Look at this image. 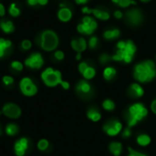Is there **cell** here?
Here are the masks:
<instances>
[{
  "label": "cell",
  "mask_w": 156,
  "mask_h": 156,
  "mask_svg": "<svg viewBox=\"0 0 156 156\" xmlns=\"http://www.w3.org/2000/svg\"><path fill=\"white\" fill-rule=\"evenodd\" d=\"M48 2V0H27V3L29 5H47Z\"/></svg>",
  "instance_id": "cell-32"
},
{
  "label": "cell",
  "mask_w": 156,
  "mask_h": 156,
  "mask_svg": "<svg viewBox=\"0 0 156 156\" xmlns=\"http://www.w3.org/2000/svg\"><path fill=\"white\" fill-rule=\"evenodd\" d=\"M102 106H103V108H104L105 110H107V111H112V110H114V108H115L114 102H113L112 101H111V100H106V101H104L103 103H102Z\"/></svg>",
  "instance_id": "cell-31"
},
{
  "label": "cell",
  "mask_w": 156,
  "mask_h": 156,
  "mask_svg": "<svg viewBox=\"0 0 156 156\" xmlns=\"http://www.w3.org/2000/svg\"><path fill=\"white\" fill-rule=\"evenodd\" d=\"M116 53L112 56V60L130 63L136 52V46L132 40L120 41L116 45Z\"/></svg>",
  "instance_id": "cell-2"
},
{
  "label": "cell",
  "mask_w": 156,
  "mask_h": 156,
  "mask_svg": "<svg viewBox=\"0 0 156 156\" xmlns=\"http://www.w3.org/2000/svg\"><path fill=\"white\" fill-rule=\"evenodd\" d=\"M116 75V69L112 67H107L103 71V77L106 80H112Z\"/></svg>",
  "instance_id": "cell-23"
},
{
  "label": "cell",
  "mask_w": 156,
  "mask_h": 156,
  "mask_svg": "<svg viewBox=\"0 0 156 156\" xmlns=\"http://www.w3.org/2000/svg\"><path fill=\"white\" fill-rule=\"evenodd\" d=\"M133 76L140 82H149L156 76L155 64L152 60H145L134 67Z\"/></svg>",
  "instance_id": "cell-1"
},
{
  "label": "cell",
  "mask_w": 156,
  "mask_h": 156,
  "mask_svg": "<svg viewBox=\"0 0 156 156\" xmlns=\"http://www.w3.org/2000/svg\"><path fill=\"white\" fill-rule=\"evenodd\" d=\"M122 136H123L124 138H128V137H130V136H131V130H130V128H129V127L124 131V133H123Z\"/></svg>",
  "instance_id": "cell-41"
},
{
  "label": "cell",
  "mask_w": 156,
  "mask_h": 156,
  "mask_svg": "<svg viewBox=\"0 0 156 156\" xmlns=\"http://www.w3.org/2000/svg\"><path fill=\"white\" fill-rule=\"evenodd\" d=\"M0 28L5 34L12 33L15 30V27H14V25H13L12 21H9V20H7V21L6 20L1 21L0 22Z\"/></svg>",
  "instance_id": "cell-20"
},
{
  "label": "cell",
  "mask_w": 156,
  "mask_h": 156,
  "mask_svg": "<svg viewBox=\"0 0 156 156\" xmlns=\"http://www.w3.org/2000/svg\"><path fill=\"white\" fill-rule=\"evenodd\" d=\"M137 143L139 145L146 146L151 143V138L146 134H141L137 137Z\"/></svg>",
  "instance_id": "cell-25"
},
{
  "label": "cell",
  "mask_w": 156,
  "mask_h": 156,
  "mask_svg": "<svg viewBox=\"0 0 156 156\" xmlns=\"http://www.w3.org/2000/svg\"><path fill=\"white\" fill-rule=\"evenodd\" d=\"M90 14H92L95 17L101 20L110 19V13L102 8H90Z\"/></svg>",
  "instance_id": "cell-17"
},
{
  "label": "cell",
  "mask_w": 156,
  "mask_h": 156,
  "mask_svg": "<svg viewBox=\"0 0 156 156\" xmlns=\"http://www.w3.org/2000/svg\"><path fill=\"white\" fill-rule=\"evenodd\" d=\"M87 116H88L89 119H90V120L93 121V122H98V121H100L101 118V113L99 112V111H97V110L94 109V108H91L90 110L88 111Z\"/></svg>",
  "instance_id": "cell-22"
},
{
  "label": "cell",
  "mask_w": 156,
  "mask_h": 156,
  "mask_svg": "<svg viewBox=\"0 0 156 156\" xmlns=\"http://www.w3.org/2000/svg\"><path fill=\"white\" fill-rule=\"evenodd\" d=\"M11 68H12L13 69H15V70L20 71V70L23 69V65H22V63L19 62V61H13V62L11 63Z\"/></svg>",
  "instance_id": "cell-34"
},
{
  "label": "cell",
  "mask_w": 156,
  "mask_h": 156,
  "mask_svg": "<svg viewBox=\"0 0 156 156\" xmlns=\"http://www.w3.org/2000/svg\"><path fill=\"white\" fill-rule=\"evenodd\" d=\"M54 57H55V58L58 59V60H62V59L64 58L65 55H64V53H63L61 50H57V51L54 53Z\"/></svg>",
  "instance_id": "cell-37"
},
{
  "label": "cell",
  "mask_w": 156,
  "mask_h": 156,
  "mask_svg": "<svg viewBox=\"0 0 156 156\" xmlns=\"http://www.w3.org/2000/svg\"><path fill=\"white\" fill-rule=\"evenodd\" d=\"M76 58H77L78 60H80V59L81 58V53H78V54H77V57H76Z\"/></svg>",
  "instance_id": "cell-45"
},
{
  "label": "cell",
  "mask_w": 156,
  "mask_h": 156,
  "mask_svg": "<svg viewBox=\"0 0 156 156\" xmlns=\"http://www.w3.org/2000/svg\"><path fill=\"white\" fill-rule=\"evenodd\" d=\"M97 27H98L97 21L93 17L90 16H86L82 18V22L78 25L77 30L80 34L91 35L97 29Z\"/></svg>",
  "instance_id": "cell-6"
},
{
  "label": "cell",
  "mask_w": 156,
  "mask_h": 156,
  "mask_svg": "<svg viewBox=\"0 0 156 156\" xmlns=\"http://www.w3.org/2000/svg\"><path fill=\"white\" fill-rule=\"evenodd\" d=\"M95 74H96V70H95V69H94L93 67H91V66H89V67L84 70V72L82 73L83 77H84L86 80H90V79L94 78Z\"/></svg>",
  "instance_id": "cell-26"
},
{
  "label": "cell",
  "mask_w": 156,
  "mask_h": 156,
  "mask_svg": "<svg viewBox=\"0 0 156 156\" xmlns=\"http://www.w3.org/2000/svg\"><path fill=\"white\" fill-rule=\"evenodd\" d=\"M89 66H90V65H89L87 62H81V63L79 65V70H80V72L82 74V73L84 72V70H85Z\"/></svg>",
  "instance_id": "cell-38"
},
{
  "label": "cell",
  "mask_w": 156,
  "mask_h": 156,
  "mask_svg": "<svg viewBox=\"0 0 156 156\" xmlns=\"http://www.w3.org/2000/svg\"><path fill=\"white\" fill-rule=\"evenodd\" d=\"M5 6L0 3V16H5Z\"/></svg>",
  "instance_id": "cell-42"
},
{
  "label": "cell",
  "mask_w": 156,
  "mask_h": 156,
  "mask_svg": "<svg viewBox=\"0 0 156 156\" xmlns=\"http://www.w3.org/2000/svg\"><path fill=\"white\" fill-rule=\"evenodd\" d=\"M0 114H1V112H0Z\"/></svg>",
  "instance_id": "cell-48"
},
{
  "label": "cell",
  "mask_w": 156,
  "mask_h": 156,
  "mask_svg": "<svg viewBox=\"0 0 156 156\" xmlns=\"http://www.w3.org/2000/svg\"><path fill=\"white\" fill-rule=\"evenodd\" d=\"M115 5L122 7V8H126L128 6H130L131 5H135L136 2L134 0H112Z\"/></svg>",
  "instance_id": "cell-24"
},
{
  "label": "cell",
  "mask_w": 156,
  "mask_h": 156,
  "mask_svg": "<svg viewBox=\"0 0 156 156\" xmlns=\"http://www.w3.org/2000/svg\"><path fill=\"white\" fill-rule=\"evenodd\" d=\"M121 35V31L118 28L108 29L103 32V37L107 40H114L118 38Z\"/></svg>",
  "instance_id": "cell-18"
},
{
  "label": "cell",
  "mask_w": 156,
  "mask_h": 156,
  "mask_svg": "<svg viewBox=\"0 0 156 156\" xmlns=\"http://www.w3.org/2000/svg\"><path fill=\"white\" fill-rule=\"evenodd\" d=\"M31 46H32V43H31V41L28 40V39H25V40H23L22 43H21V47H22V48H23L24 50H28V49L31 48Z\"/></svg>",
  "instance_id": "cell-35"
},
{
  "label": "cell",
  "mask_w": 156,
  "mask_h": 156,
  "mask_svg": "<svg viewBox=\"0 0 156 156\" xmlns=\"http://www.w3.org/2000/svg\"><path fill=\"white\" fill-rule=\"evenodd\" d=\"M114 16L116 17V18H118V19H120V18H122V16H123V14H122V11H120V10H116L115 12H114Z\"/></svg>",
  "instance_id": "cell-40"
},
{
  "label": "cell",
  "mask_w": 156,
  "mask_h": 156,
  "mask_svg": "<svg viewBox=\"0 0 156 156\" xmlns=\"http://www.w3.org/2000/svg\"><path fill=\"white\" fill-rule=\"evenodd\" d=\"M37 147L40 151H45L48 147V142L47 140H40L37 144Z\"/></svg>",
  "instance_id": "cell-33"
},
{
  "label": "cell",
  "mask_w": 156,
  "mask_h": 156,
  "mask_svg": "<svg viewBox=\"0 0 156 156\" xmlns=\"http://www.w3.org/2000/svg\"><path fill=\"white\" fill-rule=\"evenodd\" d=\"M37 40L40 48L46 51H52L58 46V37L52 30L43 31Z\"/></svg>",
  "instance_id": "cell-3"
},
{
  "label": "cell",
  "mask_w": 156,
  "mask_h": 156,
  "mask_svg": "<svg viewBox=\"0 0 156 156\" xmlns=\"http://www.w3.org/2000/svg\"><path fill=\"white\" fill-rule=\"evenodd\" d=\"M125 19L127 23L131 26H139L144 20L143 13L138 8H131L125 14Z\"/></svg>",
  "instance_id": "cell-7"
},
{
  "label": "cell",
  "mask_w": 156,
  "mask_h": 156,
  "mask_svg": "<svg viewBox=\"0 0 156 156\" xmlns=\"http://www.w3.org/2000/svg\"><path fill=\"white\" fill-rule=\"evenodd\" d=\"M5 131H6V133H7L8 135H15V134H16L17 132H18V127H17L16 124L11 123V124H8V125L6 126Z\"/></svg>",
  "instance_id": "cell-29"
},
{
  "label": "cell",
  "mask_w": 156,
  "mask_h": 156,
  "mask_svg": "<svg viewBox=\"0 0 156 156\" xmlns=\"http://www.w3.org/2000/svg\"><path fill=\"white\" fill-rule=\"evenodd\" d=\"M122 123L120 122L116 121V120H113V121H111V122H107L104 125L103 130L105 131V133L108 135H110V136H116L122 131Z\"/></svg>",
  "instance_id": "cell-10"
},
{
  "label": "cell",
  "mask_w": 156,
  "mask_h": 156,
  "mask_svg": "<svg viewBox=\"0 0 156 156\" xmlns=\"http://www.w3.org/2000/svg\"><path fill=\"white\" fill-rule=\"evenodd\" d=\"M147 115V109L142 103H135L132 105L127 113L128 127L131 128L134 126L138 122L142 121Z\"/></svg>",
  "instance_id": "cell-4"
},
{
  "label": "cell",
  "mask_w": 156,
  "mask_h": 156,
  "mask_svg": "<svg viewBox=\"0 0 156 156\" xmlns=\"http://www.w3.org/2000/svg\"><path fill=\"white\" fill-rule=\"evenodd\" d=\"M88 46L90 49H96L99 46V38L96 36H92L89 38Z\"/></svg>",
  "instance_id": "cell-27"
},
{
  "label": "cell",
  "mask_w": 156,
  "mask_h": 156,
  "mask_svg": "<svg viewBox=\"0 0 156 156\" xmlns=\"http://www.w3.org/2000/svg\"><path fill=\"white\" fill-rule=\"evenodd\" d=\"M3 113L9 117V118H18L21 114V110L20 108L14 104V103H8L5 104L3 108Z\"/></svg>",
  "instance_id": "cell-11"
},
{
  "label": "cell",
  "mask_w": 156,
  "mask_h": 156,
  "mask_svg": "<svg viewBox=\"0 0 156 156\" xmlns=\"http://www.w3.org/2000/svg\"><path fill=\"white\" fill-rule=\"evenodd\" d=\"M76 90L79 94L82 95V96H86V95H90L91 93V87L90 85L85 81V80H81L80 81L77 86H76Z\"/></svg>",
  "instance_id": "cell-15"
},
{
  "label": "cell",
  "mask_w": 156,
  "mask_h": 156,
  "mask_svg": "<svg viewBox=\"0 0 156 156\" xmlns=\"http://www.w3.org/2000/svg\"><path fill=\"white\" fill-rule=\"evenodd\" d=\"M110 151H111L112 154H113L115 156H119L121 154L122 151V144H120L118 142L112 143L110 144Z\"/></svg>",
  "instance_id": "cell-21"
},
{
  "label": "cell",
  "mask_w": 156,
  "mask_h": 156,
  "mask_svg": "<svg viewBox=\"0 0 156 156\" xmlns=\"http://www.w3.org/2000/svg\"><path fill=\"white\" fill-rule=\"evenodd\" d=\"M41 78L45 84L49 87H55L58 84H62L63 80L61 79V73L58 70H54L52 68H48L45 69L42 74Z\"/></svg>",
  "instance_id": "cell-5"
},
{
  "label": "cell",
  "mask_w": 156,
  "mask_h": 156,
  "mask_svg": "<svg viewBox=\"0 0 156 156\" xmlns=\"http://www.w3.org/2000/svg\"><path fill=\"white\" fill-rule=\"evenodd\" d=\"M3 82H4V84H5V85L9 86V85H12V84H13L14 80H13V78H12V77L5 76V77L3 78Z\"/></svg>",
  "instance_id": "cell-36"
},
{
  "label": "cell",
  "mask_w": 156,
  "mask_h": 156,
  "mask_svg": "<svg viewBox=\"0 0 156 156\" xmlns=\"http://www.w3.org/2000/svg\"><path fill=\"white\" fill-rule=\"evenodd\" d=\"M128 94L133 98H140L144 95V89L137 83H133L128 90Z\"/></svg>",
  "instance_id": "cell-16"
},
{
  "label": "cell",
  "mask_w": 156,
  "mask_h": 156,
  "mask_svg": "<svg viewBox=\"0 0 156 156\" xmlns=\"http://www.w3.org/2000/svg\"><path fill=\"white\" fill-rule=\"evenodd\" d=\"M20 90L26 96H33L37 91L36 85L29 78H24L20 81Z\"/></svg>",
  "instance_id": "cell-8"
},
{
  "label": "cell",
  "mask_w": 156,
  "mask_h": 156,
  "mask_svg": "<svg viewBox=\"0 0 156 156\" xmlns=\"http://www.w3.org/2000/svg\"><path fill=\"white\" fill-rule=\"evenodd\" d=\"M77 4L79 5H83V4H86L89 0H75Z\"/></svg>",
  "instance_id": "cell-44"
},
{
  "label": "cell",
  "mask_w": 156,
  "mask_h": 156,
  "mask_svg": "<svg viewBox=\"0 0 156 156\" xmlns=\"http://www.w3.org/2000/svg\"><path fill=\"white\" fill-rule=\"evenodd\" d=\"M142 2H144V3H147V2H150L151 0H141Z\"/></svg>",
  "instance_id": "cell-46"
},
{
  "label": "cell",
  "mask_w": 156,
  "mask_h": 156,
  "mask_svg": "<svg viewBox=\"0 0 156 156\" xmlns=\"http://www.w3.org/2000/svg\"><path fill=\"white\" fill-rule=\"evenodd\" d=\"M112 59V56H110V55H108V54H106V53L101 54V55L100 56V58H99V60H100L101 64H102V65L107 64V63L110 62Z\"/></svg>",
  "instance_id": "cell-30"
},
{
  "label": "cell",
  "mask_w": 156,
  "mask_h": 156,
  "mask_svg": "<svg viewBox=\"0 0 156 156\" xmlns=\"http://www.w3.org/2000/svg\"><path fill=\"white\" fill-rule=\"evenodd\" d=\"M8 12L14 17H16V16H18L20 15V9L16 6V5L15 3L14 4H11V5L9 6Z\"/></svg>",
  "instance_id": "cell-28"
},
{
  "label": "cell",
  "mask_w": 156,
  "mask_h": 156,
  "mask_svg": "<svg viewBox=\"0 0 156 156\" xmlns=\"http://www.w3.org/2000/svg\"><path fill=\"white\" fill-rule=\"evenodd\" d=\"M58 17L62 22H68L72 17V11L68 6L60 5V8L58 12Z\"/></svg>",
  "instance_id": "cell-12"
},
{
  "label": "cell",
  "mask_w": 156,
  "mask_h": 156,
  "mask_svg": "<svg viewBox=\"0 0 156 156\" xmlns=\"http://www.w3.org/2000/svg\"><path fill=\"white\" fill-rule=\"evenodd\" d=\"M151 109H152L153 112H154L156 114V100H154V101H153V103H152V105H151Z\"/></svg>",
  "instance_id": "cell-43"
},
{
  "label": "cell",
  "mask_w": 156,
  "mask_h": 156,
  "mask_svg": "<svg viewBox=\"0 0 156 156\" xmlns=\"http://www.w3.org/2000/svg\"><path fill=\"white\" fill-rule=\"evenodd\" d=\"M71 47L76 52L81 53L87 48V42L83 37H77V38L72 39Z\"/></svg>",
  "instance_id": "cell-13"
},
{
  "label": "cell",
  "mask_w": 156,
  "mask_h": 156,
  "mask_svg": "<svg viewBox=\"0 0 156 156\" xmlns=\"http://www.w3.org/2000/svg\"><path fill=\"white\" fill-rule=\"evenodd\" d=\"M28 145V141L26 138H21L15 144V152L17 156H23L25 154Z\"/></svg>",
  "instance_id": "cell-14"
},
{
  "label": "cell",
  "mask_w": 156,
  "mask_h": 156,
  "mask_svg": "<svg viewBox=\"0 0 156 156\" xmlns=\"http://www.w3.org/2000/svg\"><path fill=\"white\" fill-rule=\"evenodd\" d=\"M44 64L43 58L39 53H33L25 60V65L30 69H40Z\"/></svg>",
  "instance_id": "cell-9"
},
{
  "label": "cell",
  "mask_w": 156,
  "mask_h": 156,
  "mask_svg": "<svg viewBox=\"0 0 156 156\" xmlns=\"http://www.w3.org/2000/svg\"><path fill=\"white\" fill-rule=\"evenodd\" d=\"M11 47H12V43L10 40L0 38V58H3L7 51H9Z\"/></svg>",
  "instance_id": "cell-19"
},
{
  "label": "cell",
  "mask_w": 156,
  "mask_h": 156,
  "mask_svg": "<svg viewBox=\"0 0 156 156\" xmlns=\"http://www.w3.org/2000/svg\"><path fill=\"white\" fill-rule=\"evenodd\" d=\"M0 134H1V128H0Z\"/></svg>",
  "instance_id": "cell-47"
},
{
  "label": "cell",
  "mask_w": 156,
  "mask_h": 156,
  "mask_svg": "<svg viewBox=\"0 0 156 156\" xmlns=\"http://www.w3.org/2000/svg\"><path fill=\"white\" fill-rule=\"evenodd\" d=\"M129 156H147L145 155V154H141V153H139V152H136V151H134L133 149H132V148H129Z\"/></svg>",
  "instance_id": "cell-39"
}]
</instances>
